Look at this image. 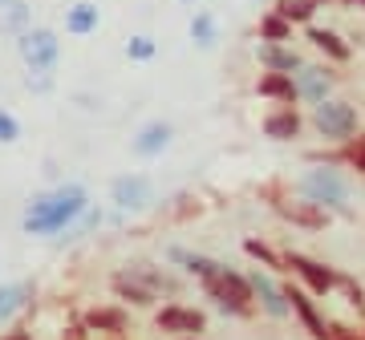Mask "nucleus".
<instances>
[{"instance_id":"4c0bfd02","label":"nucleus","mask_w":365,"mask_h":340,"mask_svg":"<svg viewBox=\"0 0 365 340\" xmlns=\"http://www.w3.org/2000/svg\"><path fill=\"white\" fill-rule=\"evenodd\" d=\"M244 4H268V0H244Z\"/></svg>"},{"instance_id":"393cba45","label":"nucleus","mask_w":365,"mask_h":340,"mask_svg":"<svg viewBox=\"0 0 365 340\" xmlns=\"http://www.w3.org/2000/svg\"><path fill=\"white\" fill-rule=\"evenodd\" d=\"M187 33L195 41V49H215V45H220V16L207 13V9H199V13L191 16Z\"/></svg>"},{"instance_id":"c756f323","label":"nucleus","mask_w":365,"mask_h":340,"mask_svg":"<svg viewBox=\"0 0 365 340\" xmlns=\"http://www.w3.org/2000/svg\"><path fill=\"white\" fill-rule=\"evenodd\" d=\"M337 154H341V166L349 170V174L365 179V130H357V138H349L345 146H337Z\"/></svg>"},{"instance_id":"f03ea898","label":"nucleus","mask_w":365,"mask_h":340,"mask_svg":"<svg viewBox=\"0 0 365 340\" xmlns=\"http://www.w3.org/2000/svg\"><path fill=\"white\" fill-rule=\"evenodd\" d=\"M288 195H297L300 203H313L333 219L357 223V203H353V174L345 166H309L304 174L292 179Z\"/></svg>"},{"instance_id":"72a5a7b5","label":"nucleus","mask_w":365,"mask_h":340,"mask_svg":"<svg viewBox=\"0 0 365 340\" xmlns=\"http://www.w3.org/2000/svg\"><path fill=\"white\" fill-rule=\"evenodd\" d=\"M199 211H203V207H199V198L195 195H187V191H182V195H175V203H170V215H175V219H191V215H199Z\"/></svg>"},{"instance_id":"dca6fc26","label":"nucleus","mask_w":365,"mask_h":340,"mask_svg":"<svg viewBox=\"0 0 365 340\" xmlns=\"http://www.w3.org/2000/svg\"><path fill=\"white\" fill-rule=\"evenodd\" d=\"M304 114H300V105H272V110H264L260 118V134L268 142H297L300 134H304Z\"/></svg>"},{"instance_id":"9d476101","label":"nucleus","mask_w":365,"mask_h":340,"mask_svg":"<svg viewBox=\"0 0 365 340\" xmlns=\"http://www.w3.org/2000/svg\"><path fill=\"white\" fill-rule=\"evenodd\" d=\"M110 207L122 211V215H143V211L155 207V179L143 174V170H126V174H114L110 179Z\"/></svg>"},{"instance_id":"0eeeda50","label":"nucleus","mask_w":365,"mask_h":340,"mask_svg":"<svg viewBox=\"0 0 365 340\" xmlns=\"http://www.w3.org/2000/svg\"><path fill=\"white\" fill-rule=\"evenodd\" d=\"M260 198L272 207V215H280L288 227H300V231H325L329 223H333V215H325L313 203H300L297 195H288L284 186H264Z\"/></svg>"},{"instance_id":"6e6552de","label":"nucleus","mask_w":365,"mask_h":340,"mask_svg":"<svg viewBox=\"0 0 365 340\" xmlns=\"http://www.w3.org/2000/svg\"><path fill=\"white\" fill-rule=\"evenodd\" d=\"M244 275H248V288H252V300H256V312H260L264 320H272V324L292 320L288 300H284V280H280V275L268 272V267H260V263H252Z\"/></svg>"},{"instance_id":"a19ab883","label":"nucleus","mask_w":365,"mask_h":340,"mask_svg":"<svg viewBox=\"0 0 365 340\" xmlns=\"http://www.w3.org/2000/svg\"><path fill=\"white\" fill-rule=\"evenodd\" d=\"M179 4H195V0H179Z\"/></svg>"},{"instance_id":"2f4dec72","label":"nucleus","mask_w":365,"mask_h":340,"mask_svg":"<svg viewBox=\"0 0 365 340\" xmlns=\"http://www.w3.org/2000/svg\"><path fill=\"white\" fill-rule=\"evenodd\" d=\"M21 134H25L21 118H16L9 105H0V146H16L21 142Z\"/></svg>"},{"instance_id":"4468645a","label":"nucleus","mask_w":365,"mask_h":340,"mask_svg":"<svg viewBox=\"0 0 365 340\" xmlns=\"http://www.w3.org/2000/svg\"><path fill=\"white\" fill-rule=\"evenodd\" d=\"M29 312H37V284L33 280H4L0 284V328H13Z\"/></svg>"},{"instance_id":"58836bf2","label":"nucleus","mask_w":365,"mask_h":340,"mask_svg":"<svg viewBox=\"0 0 365 340\" xmlns=\"http://www.w3.org/2000/svg\"><path fill=\"white\" fill-rule=\"evenodd\" d=\"M9 4H13V0H0V9H9Z\"/></svg>"},{"instance_id":"7c9ffc66","label":"nucleus","mask_w":365,"mask_h":340,"mask_svg":"<svg viewBox=\"0 0 365 340\" xmlns=\"http://www.w3.org/2000/svg\"><path fill=\"white\" fill-rule=\"evenodd\" d=\"M337 292L345 296V304H349L353 312H357V316H365V288L357 284V280H353L349 272H341V284H337Z\"/></svg>"},{"instance_id":"49530a36","label":"nucleus","mask_w":365,"mask_h":340,"mask_svg":"<svg viewBox=\"0 0 365 340\" xmlns=\"http://www.w3.org/2000/svg\"><path fill=\"white\" fill-rule=\"evenodd\" d=\"M357 340H361V336H357Z\"/></svg>"},{"instance_id":"39448f33","label":"nucleus","mask_w":365,"mask_h":340,"mask_svg":"<svg viewBox=\"0 0 365 340\" xmlns=\"http://www.w3.org/2000/svg\"><path fill=\"white\" fill-rule=\"evenodd\" d=\"M280 255H284V275H288V280H297L304 292H313L317 300L337 296L341 267L317 260V255H304V251H292V248H280Z\"/></svg>"},{"instance_id":"aec40b11","label":"nucleus","mask_w":365,"mask_h":340,"mask_svg":"<svg viewBox=\"0 0 365 340\" xmlns=\"http://www.w3.org/2000/svg\"><path fill=\"white\" fill-rule=\"evenodd\" d=\"M309 57L297 45H280V41H256V65L264 73H297Z\"/></svg>"},{"instance_id":"2eb2a0df","label":"nucleus","mask_w":365,"mask_h":340,"mask_svg":"<svg viewBox=\"0 0 365 340\" xmlns=\"http://www.w3.org/2000/svg\"><path fill=\"white\" fill-rule=\"evenodd\" d=\"M170 142H175V126H170L167 118H150V122H143V126L134 130L130 154L143 158V162H150V158H163V154H167Z\"/></svg>"},{"instance_id":"bb28decb","label":"nucleus","mask_w":365,"mask_h":340,"mask_svg":"<svg viewBox=\"0 0 365 340\" xmlns=\"http://www.w3.org/2000/svg\"><path fill=\"white\" fill-rule=\"evenodd\" d=\"M25 28H33V4L29 0H13L9 9H0V33L4 37H21Z\"/></svg>"},{"instance_id":"c9c22d12","label":"nucleus","mask_w":365,"mask_h":340,"mask_svg":"<svg viewBox=\"0 0 365 340\" xmlns=\"http://www.w3.org/2000/svg\"><path fill=\"white\" fill-rule=\"evenodd\" d=\"M78 105H81V110H98V105H102V102H98L93 93H78Z\"/></svg>"},{"instance_id":"423d86ee","label":"nucleus","mask_w":365,"mask_h":340,"mask_svg":"<svg viewBox=\"0 0 365 340\" xmlns=\"http://www.w3.org/2000/svg\"><path fill=\"white\" fill-rule=\"evenodd\" d=\"M16 57L25 61L29 73H57V65H61V37L45 25H33L16 37Z\"/></svg>"},{"instance_id":"c03bdc74","label":"nucleus","mask_w":365,"mask_h":340,"mask_svg":"<svg viewBox=\"0 0 365 340\" xmlns=\"http://www.w3.org/2000/svg\"><path fill=\"white\" fill-rule=\"evenodd\" d=\"M317 4H329V0H317Z\"/></svg>"},{"instance_id":"f8f14e48","label":"nucleus","mask_w":365,"mask_h":340,"mask_svg":"<svg viewBox=\"0 0 365 340\" xmlns=\"http://www.w3.org/2000/svg\"><path fill=\"white\" fill-rule=\"evenodd\" d=\"M150 320L167 336H207V312L187 300H163L150 312Z\"/></svg>"},{"instance_id":"37998d69","label":"nucleus","mask_w":365,"mask_h":340,"mask_svg":"<svg viewBox=\"0 0 365 340\" xmlns=\"http://www.w3.org/2000/svg\"><path fill=\"white\" fill-rule=\"evenodd\" d=\"M110 340H126V336H110Z\"/></svg>"},{"instance_id":"a18cd8bd","label":"nucleus","mask_w":365,"mask_h":340,"mask_svg":"<svg viewBox=\"0 0 365 340\" xmlns=\"http://www.w3.org/2000/svg\"><path fill=\"white\" fill-rule=\"evenodd\" d=\"M361 340H365V328H361Z\"/></svg>"},{"instance_id":"7ed1b4c3","label":"nucleus","mask_w":365,"mask_h":340,"mask_svg":"<svg viewBox=\"0 0 365 340\" xmlns=\"http://www.w3.org/2000/svg\"><path fill=\"white\" fill-rule=\"evenodd\" d=\"M199 292L211 300V308L227 320H256V300H252L248 275L244 267H232V263H220L207 280H199Z\"/></svg>"},{"instance_id":"1a4fd4ad","label":"nucleus","mask_w":365,"mask_h":340,"mask_svg":"<svg viewBox=\"0 0 365 340\" xmlns=\"http://www.w3.org/2000/svg\"><path fill=\"white\" fill-rule=\"evenodd\" d=\"M284 300H288V312H292L297 328H300L309 340H329V336H333V320L325 316L321 300H317L313 292L300 288L297 280H284Z\"/></svg>"},{"instance_id":"79ce46f5","label":"nucleus","mask_w":365,"mask_h":340,"mask_svg":"<svg viewBox=\"0 0 365 340\" xmlns=\"http://www.w3.org/2000/svg\"><path fill=\"white\" fill-rule=\"evenodd\" d=\"M357 9H365V0H357Z\"/></svg>"},{"instance_id":"ddd939ff","label":"nucleus","mask_w":365,"mask_h":340,"mask_svg":"<svg viewBox=\"0 0 365 340\" xmlns=\"http://www.w3.org/2000/svg\"><path fill=\"white\" fill-rule=\"evenodd\" d=\"M122 272L138 280L143 288H150L158 300H182V288H187V275L167 267V263H155V260H130L122 263Z\"/></svg>"},{"instance_id":"ea45409f","label":"nucleus","mask_w":365,"mask_h":340,"mask_svg":"<svg viewBox=\"0 0 365 340\" xmlns=\"http://www.w3.org/2000/svg\"><path fill=\"white\" fill-rule=\"evenodd\" d=\"M337 4H357V0H337Z\"/></svg>"},{"instance_id":"a878e982","label":"nucleus","mask_w":365,"mask_h":340,"mask_svg":"<svg viewBox=\"0 0 365 340\" xmlns=\"http://www.w3.org/2000/svg\"><path fill=\"white\" fill-rule=\"evenodd\" d=\"M317 0H272V13H280L292 28H309L317 21Z\"/></svg>"},{"instance_id":"cd10ccee","label":"nucleus","mask_w":365,"mask_h":340,"mask_svg":"<svg viewBox=\"0 0 365 340\" xmlns=\"http://www.w3.org/2000/svg\"><path fill=\"white\" fill-rule=\"evenodd\" d=\"M256 37H260V41H280V45H292V41H297V28L288 25L280 13L264 9L260 21H256Z\"/></svg>"},{"instance_id":"a211bd4d","label":"nucleus","mask_w":365,"mask_h":340,"mask_svg":"<svg viewBox=\"0 0 365 340\" xmlns=\"http://www.w3.org/2000/svg\"><path fill=\"white\" fill-rule=\"evenodd\" d=\"M81 324L90 328V332H98V336H126V328H130V308L126 304H90L86 312H81Z\"/></svg>"},{"instance_id":"20e7f679","label":"nucleus","mask_w":365,"mask_h":340,"mask_svg":"<svg viewBox=\"0 0 365 340\" xmlns=\"http://www.w3.org/2000/svg\"><path fill=\"white\" fill-rule=\"evenodd\" d=\"M304 122H309V130H313L325 146H345L349 138H357V130H361V110H357V102H349V97H325L321 105L309 110Z\"/></svg>"},{"instance_id":"f704fd0d","label":"nucleus","mask_w":365,"mask_h":340,"mask_svg":"<svg viewBox=\"0 0 365 340\" xmlns=\"http://www.w3.org/2000/svg\"><path fill=\"white\" fill-rule=\"evenodd\" d=\"M0 340H37V336H33L25 324H13L9 332H0Z\"/></svg>"},{"instance_id":"b1692460","label":"nucleus","mask_w":365,"mask_h":340,"mask_svg":"<svg viewBox=\"0 0 365 340\" xmlns=\"http://www.w3.org/2000/svg\"><path fill=\"white\" fill-rule=\"evenodd\" d=\"M244 255H248L252 263L268 267V272L284 275V255H280V248H276V243H268L264 235H244Z\"/></svg>"},{"instance_id":"4be33fe9","label":"nucleus","mask_w":365,"mask_h":340,"mask_svg":"<svg viewBox=\"0 0 365 340\" xmlns=\"http://www.w3.org/2000/svg\"><path fill=\"white\" fill-rule=\"evenodd\" d=\"M102 227H106V207H102V203H90V207L81 211L78 219H73V223L66 227V231L57 235V243H61V248H73V243L90 239L93 231H102Z\"/></svg>"},{"instance_id":"412c9836","label":"nucleus","mask_w":365,"mask_h":340,"mask_svg":"<svg viewBox=\"0 0 365 340\" xmlns=\"http://www.w3.org/2000/svg\"><path fill=\"white\" fill-rule=\"evenodd\" d=\"M252 93L264 97V102H272V105H300L297 102V85H292V73H264L260 69Z\"/></svg>"},{"instance_id":"f257e3e1","label":"nucleus","mask_w":365,"mask_h":340,"mask_svg":"<svg viewBox=\"0 0 365 340\" xmlns=\"http://www.w3.org/2000/svg\"><path fill=\"white\" fill-rule=\"evenodd\" d=\"M90 203H93V195L86 183H57L25 203V211H21V231L29 239H57Z\"/></svg>"},{"instance_id":"9b49d317","label":"nucleus","mask_w":365,"mask_h":340,"mask_svg":"<svg viewBox=\"0 0 365 340\" xmlns=\"http://www.w3.org/2000/svg\"><path fill=\"white\" fill-rule=\"evenodd\" d=\"M292 85H297V102L313 110V105H321L325 97H337L341 73H337V65H329V61H304V65L292 73Z\"/></svg>"},{"instance_id":"e433bc0d","label":"nucleus","mask_w":365,"mask_h":340,"mask_svg":"<svg viewBox=\"0 0 365 340\" xmlns=\"http://www.w3.org/2000/svg\"><path fill=\"white\" fill-rule=\"evenodd\" d=\"M175 340H207V336H175Z\"/></svg>"},{"instance_id":"c85d7f7f","label":"nucleus","mask_w":365,"mask_h":340,"mask_svg":"<svg viewBox=\"0 0 365 340\" xmlns=\"http://www.w3.org/2000/svg\"><path fill=\"white\" fill-rule=\"evenodd\" d=\"M122 53H126L130 65H150V61L158 57V41L150 37V33H134V37L122 45Z\"/></svg>"},{"instance_id":"6ab92c4d","label":"nucleus","mask_w":365,"mask_h":340,"mask_svg":"<svg viewBox=\"0 0 365 340\" xmlns=\"http://www.w3.org/2000/svg\"><path fill=\"white\" fill-rule=\"evenodd\" d=\"M106 288H110V296H114L118 304H126V308H130V312H155L158 304V296L150 288H143V284H138V280H130V275L122 272V267H118V272H110V280H106Z\"/></svg>"},{"instance_id":"5701e85b","label":"nucleus","mask_w":365,"mask_h":340,"mask_svg":"<svg viewBox=\"0 0 365 340\" xmlns=\"http://www.w3.org/2000/svg\"><path fill=\"white\" fill-rule=\"evenodd\" d=\"M102 25V9H98V0H78V4H69L66 9V33L69 37H93Z\"/></svg>"},{"instance_id":"f3484780","label":"nucleus","mask_w":365,"mask_h":340,"mask_svg":"<svg viewBox=\"0 0 365 340\" xmlns=\"http://www.w3.org/2000/svg\"><path fill=\"white\" fill-rule=\"evenodd\" d=\"M304 41H309V45H313L317 53H321V61H329V65H349L353 61V45H349V37H345V33H337V28H329V25H309L304 28Z\"/></svg>"},{"instance_id":"473e14b6","label":"nucleus","mask_w":365,"mask_h":340,"mask_svg":"<svg viewBox=\"0 0 365 340\" xmlns=\"http://www.w3.org/2000/svg\"><path fill=\"white\" fill-rule=\"evenodd\" d=\"M25 90L33 97H49L57 93V73H25Z\"/></svg>"}]
</instances>
